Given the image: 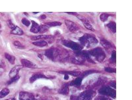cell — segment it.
Segmentation results:
<instances>
[{
	"label": "cell",
	"instance_id": "obj_27",
	"mask_svg": "<svg viewBox=\"0 0 132 100\" xmlns=\"http://www.w3.org/2000/svg\"><path fill=\"white\" fill-rule=\"evenodd\" d=\"M81 80L80 79V78H77V79L74 82V83H75V84H77V85H79V84H81Z\"/></svg>",
	"mask_w": 132,
	"mask_h": 100
},
{
	"label": "cell",
	"instance_id": "obj_10",
	"mask_svg": "<svg viewBox=\"0 0 132 100\" xmlns=\"http://www.w3.org/2000/svg\"><path fill=\"white\" fill-rule=\"evenodd\" d=\"M33 45L38 47H46L48 46V43L45 41H38V42H33Z\"/></svg>",
	"mask_w": 132,
	"mask_h": 100
},
{
	"label": "cell",
	"instance_id": "obj_30",
	"mask_svg": "<svg viewBox=\"0 0 132 100\" xmlns=\"http://www.w3.org/2000/svg\"><path fill=\"white\" fill-rule=\"evenodd\" d=\"M65 79H68V75H66V76H65Z\"/></svg>",
	"mask_w": 132,
	"mask_h": 100
},
{
	"label": "cell",
	"instance_id": "obj_17",
	"mask_svg": "<svg viewBox=\"0 0 132 100\" xmlns=\"http://www.w3.org/2000/svg\"><path fill=\"white\" fill-rule=\"evenodd\" d=\"M101 43L106 48H110L111 47V44L108 42H107L106 40H101Z\"/></svg>",
	"mask_w": 132,
	"mask_h": 100
},
{
	"label": "cell",
	"instance_id": "obj_1",
	"mask_svg": "<svg viewBox=\"0 0 132 100\" xmlns=\"http://www.w3.org/2000/svg\"><path fill=\"white\" fill-rule=\"evenodd\" d=\"M65 23L66 26L68 28L71 32H76L78 30V26H77V24L75 23H73V21H69V20H65Z\"/></svg>",
	"mask_w": 132,
	"mask_h": 100
},
{
	"label": "cell",
	"instance_id": "obj_25",
	"mask_svg": "<svg viewBox=\"0 0 132 100\" xmlns=\"http://www.w3.org/2000/svg\"><path fill=\"white\" fill-rule=\"evenodd\" d=\"M8 25H9V26L10 27V28H11V29H15V27H16L15 24H13V23L11 22V21H9V22H8Z\"/></svg>",
	"mask_w": 132,
	"mask_h": 100
},
{
	"label": "cell",
	"instance_id": "obj_23",
	"mask_svg": "<svg viewBox=\"0 0 132 100\" xmlns=\"http://www.w3.org/2000/svg\"><path fill=\"white\" fill-rule=\"evenodd\" d=\"M108 15L106 13H102V15H101V19L102 21H106L108 19Z\"/></svg>",
	"mask_w": 132,
	"mask_h": 100
},
{
	"label": "cell",
	"instance_id": "obj_6",
	"mask_svg": "<svg viewBox=\"0 0 132 100\" xmlns=\"http://www.w3.org/2000/svg\"><path fill=\"white\" fill-rule=\"evenodd\" d=\"M32 27L30 29V31L32 33H38V29H39V25L38 23H36L35 21H32Z\"/></svg>",
	"mask_w": 132,
	"mask_h": 100
},
{
	"label": "cell",
	"instance_id": "obj_24",
	"mask_svg": "<svg viewBox=\"0 0 132 100\" xmlns=\"http://www.w3.org/2000/svg\"><path fill=\"white\" fill-rule=\"evenodd\" d=\"M105 70L106 71L108 72H116V69H113V68H110V67L105 68Z\"/></svg>",
	"mask_w": 132,
	"mask_h": 100
},
{
	"label": "cell",
	"instance_id": "obj_2",
	"mask_svg": "<svg viewBox=\"0 0 132 100\" xmlns=\"http://www.w3.org/2000/svg\"><path fill=\"white\" fill-rule=\"evenodd\" d=\"M100 93L102 94H106L108 96H111L112 97H115L116 94L115 91L110 89V88H104L100 90Z\"/></svg>",
	"mask_w": 132,
	"mask_h": 100
},
{
	"label": "cell",
	"instance_id": "obj_7",
	"mask_svg": "<svg viewBox=\"0 0 132 100\" xmlns=\"http://www.w3.org/2000/svg\"><path fill=\"white\" fill-rule=\"evenodd\" d=\"M11 34L19 35V36H21V35L23 34V31L20 29L19 27L16 26L15 29H13V30L11 31Z\"/></svg>",
	"mask_w": 132,
	"mask_h": 100
},
{
	"label": "cell",
	"instance_id": "obj_15",
	"mask_svg": "<svg viewBox=\"0 0 132 100\" xmlns=\"http://www.w3.org/2000/svg\"><path fill=\"white\" fill-rule=\"evenodd\" d=\"M77 18H78L80 20V21H82V23H83V24H85V23H89V20L87 19L86 18V17H85V16H81V15H78V16H77Z\"/></svg>",
	"mask_w": 132,
	"mask_h": 100
},
{
	"label": "cell",
	"instance_id": "obj_5",
	"mask_svg": "<svg viewBox=\"0 0 132 100\" xmlns=\"http://www.w3.org/2000/svg\"><path fill=\"white\" fill-rule=\"evenodd\" d=\"M20 68H21L20 67V66H16V67H15L14 68H13L10 71L9 76H10L11 78L15 77V76L17 75V73H18V72Z\"/></svg>",
	"mask_w": 132,
	"mask_h": 100
},
{
	"label": "cell",
	"instance_id": "obj_28",
	"mask_svg": "<svg viewBox=\"0 0 132 100\" xmlns=\"http://www.w3.org/2000/svg\"><path fill=\"white\" fill-rule=\"evenodd\" d=\"M96 100H110L108 99H107L106 97H97Z\"/></svg>",
	"mask_w": 132,
	"mask_h": 100
},
{
	"label": "cell",
	"instance_id": "obj_26",
	"mask_svg": "<svg viewBox=\"0 0 132 100\" xmlns=\"http://www.w3.org/2000/svg\"><path fill=\"white\" fill-rule=\"evenodd\" d=\"M68 92H69V89H68V87H66V88H64L63 89V90H62V94H68Z\"/></svg>",
	"mask_w": 132,
	"mask_h": 100
},
{
	"label": "cell",
	"instance_id": "obj_14",
	"mask_svg": "<svg viewBox=\"0 0 132 100\" xmlns=\"http://www.w3.org/2000/svg\"><path fill=\"white\" fill-rule=\"evenodd\" d=\"M50 38V36H47V35H39V36H33L31 37V39L32 40H38V39H45V38Z\"/></svg>",
	"mask_w": 132,
	"mask_h": 100
},
{
	"label": "cell",
	"instance_id": "obj_22",
	"mask_svg": "<svg viewBox=\"0 0 132 100\" xmlns=\"http://www.w3.org/2000/svg\"><path fill=\"white\" fill-rule=\"evenodd\" d=\"M84 26H85L86 29H87L88 30H94V29H93V26L90 24L89 23H85Z\"/></svg>",
	"mask_w": 132,
	"mask_h": 100
},
{
	"label": "cell",
	"instance_id": "obj_19",
	"mask_svg": "<svg viewBox=\"0 0 132 100\" xmlns=\"http://www.w3.org/2000/svg\"><path fill=\"white\" fill-rule=\"evenodd\" d=\"M66 73L69 74V75H73V76H78L81 75V72H77V71H73V72L68 71V72H66Z\"/></svg>",
	"mask_w": 132,
	"mask_h": 100
},
{
	"label": "cell",
	"instance_id": "obj_21",
	"mask_svg": "<svg viewBox=\"0 0 132 100\" xmlns=\"http://www.w3.org/2000/svg\"><path fill=\"white\" fill-rule=\"evenodd\" d=\"M22 23L23 24H24L26 26H29L30 25V22L27 19H22Z\"/></svg>",
	"mask_w": 132,
	"mask_h": 100
},
{
	"label": "cell",
	"instance_id": "obj_11",
	"mask_svg": "<svg viewBox=\"0 0 132 100\" xmlns=\"http://www.w3.org/2000/svg\"><path fill=\"white\" fill-rule=\"evenodd\" d=\"M9 94V90L7 88H5L3 90L0 92V98H3V97H5L7 96L8 94Z\"/></svg>",
	"mask_w": 132,
	"mask_h": 100
},
{
	"label": "cell",
	"instance_id": "obj_3",
	"mask_svg": "<svg viewBox=\"0 0 132 100\" xmlns=\"http://www.w3.org/2000/svg\"><path fill=\"white\" fill-rule=\"evenodd\" d=\"M20 100H35L31 94L27 92H21L20 94Z\"/></svg>",
	"mask_w": 132,
	"mask_h": 100
},
{
	"label": "cell",
	"instance_id": "obj_8",
	"mask_svg": "<svg viewBox=\"0 0 132 100\" xmlns=\"http://www.w3.org/2000/svg\"><path fill=\"white\" fill-rule=\"evenodd\" d=\"M92 97V94L90 93L89 92H87L82 94V98L81 100H91Z\"/></svg>",
	"mask_w": 132,
	"mask_h": 100
},
{
	"label": "cell",
	"instance_id": "obj_29",
	"mask_svg": "<svg viewBox=\"0 0 132 100\" xmlns=\"http://www.w3.org/2000/svg\"><path fill=\"white\" fill-rule=\"evenodd\" d=\"M46 18V16L45 15H42V16H41V19H45Z\"/></svg>",
	"mask_w": 132,
	"mask_h": 100
},
{
	"label": "cell",
	"instance_id": "obj_12",
	"mask_svg": "<svg viewBox=\"0 0 132 100\" xmlns=\"http://www.w3.org/2000/svg\"><path fill=\"white\" fill-rule=\"evenodd\" d=\"M49 29V27L48 26L44 24V25H40L39 26V29H38V32L40 33H44L47 32Z\"/></svg>",
	"mask_w": 132,
	"mask_h": 100
},
{
	"label": "cell",
	"instance_id": "obj_9",
	"mask_svg": "<svg viewBox=\"0 0 132 100\" xmlns=\"http://www.w3.org/2000/svg\"><path fill=\"white\" fill-rule=\"evenodd\" d=\"M5 56L6 59L9 61V63H10L11 64H14V63H15V58L14 56L7 53H5Z\"/></svg>",
	"mask_w": 132,
	"mask_h": 100
},
{
	"label": "cell",
	"instance_id": "obj_18",
	"mask_svg": "<svg viewBox=\"0 0 132 100\" xmlns=\"http://www.w3.org/2000/svg\"><path fill=\"white\" fill-rule=\"evenodd\" d=\"M44 76L42 75H35L31 78L30 81L31 82H34V81L36 80V79H41V78H43Z\"/></svg>",
	"mask_w": 132,
	"mask_h": 100
},
{
	"label": "cell",
	"instance_id": "obj_4",
	"mask_svg": "<svg viewBox=\"0 0 132 100\" xmlns=\"http://www.w3.org/2000/svg\"><path fill=\"white\" fill-rule=\"evenodd\" d=\"M21 63L23 65V67H29V68H32V67H36V65L33 63L32 62L30 61L29 60L25 59H21Z\"/></svg>",
	"mask_w": 132,
	"mask_h": 100
},
{
	"label": "cell",
	"instance_id": "obj_16",
	"mask_svg": "<svg viewBox=\"0 0 132 100\" xmlns=\"http://www.w3.org/2000/svg\"><path fill=\"white\" fill-rule=\"evenodd\" d=\"M13 43L14 46H15L16 48H19V49H24V46L22 45L21 42H19V41H15V42H14Z\"/></svg>",
	"mask_w": 132,
	"mask_h": 100
},
{
	"label": "cell",
	"instance_id": "obj_13",
	"mask_svg": "<svg viewBox=\"0 0 132 100\" xmlns=\"http://www.w3.org/2000/svg\"><path fill=\"white\" fill-rule=\"evenodd\" d=\"M45 25L48 26V27H55L57 26L62 25V23H60V22H50V23H46L45 24Z\"/></svg>",
	"mask_w": 132,
	"mask_h": 100
},
{
	"label": "cell",
	"instance_id": "obj_31",
	"mask_svg": "<svg viewBox=\"0 0 132 100\" xmlns=\"http://www.w3.org/2000/svg\"><path fill=\"white\" fill-rule=\"evenodd\" d=\"M0 27H1V26H0Z\"/></svg>",
	"mask_w": 132,
	"mask_h": 100
},
{
	"label": "cell",
	"instance_id": "obj_20",
	"mask_svg": "<svg viewBox=\"0 0 132 100\" xmlns=\"http://www.w3.org/2000/svg\"><path fill=\"white\" fill-rule=\"evenodd\" d=\"M108 26L109 27L110 29V30H112V31L114 32H116V25H115V23H110L109 24H108Z\"/></svg>",
	"mask_w": 132,
	"mask_h": 100
}]
</instances>
